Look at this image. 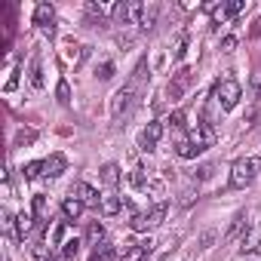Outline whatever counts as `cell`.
Instances as JSON below:
<instances>
[{"label": "cell", "instance_id": "cell-13", "mask_svg": "<svg viewBox=\"0 0 261 261\" xmlns=\"http://www.w3.org/2000/svg\"><path fill=\"white\" fill-rule=\"evenodd\" d=\"M120 209H123V197H117V194H105V197H101V206H98V212H101L105 218L117 215Z\"/></svg>", "mask_w": 261, "mask_h": 261}, {"label": "cell", "instance_id": "cell-27", "mask_svg": "<svg viewBox=\"0 0 261 261\" xmlns=\"http://www.w3.org/2000/svg\"><path fill=\"white\" fill-rule=\"evenodd\" d=\"M249 92H252V98H261V68H255V71H252V80H249Z\"/></svg>", "mask_w": 261, "mask_h": 261}, {"label": "cell", "instance_id": "cell-28", "mask_svg": "<svg viewBox=\"0 0 261 261\" xmlns=\"http://www.w3.org/2000/svg\"><path fill=\"white\" fill-rule=\"evenodd\" d=\"M95 77H98V80H111V77H114V62H101V65L95 68Z\"/></svg>", "mask_w": 261, "mask_h": 261}, {"label": "cell", "instance_id": "cell-1", "mask_svg": "<svg viewBox=\"0 0 261 261\" xmlns=\"http://www.w3.org/2000/svg\"><path fill=\"white\" fill-rule=\"evenodd\" d=\"M212 98H215V105H218L221 111H233V108L240 105V98H243V86H240L233 77H221V80H215V86H212Z\"/></svg>", "mask_w": 261, "mask_h": 261}, {"label": "cell", "instance_id": "cell-3", "mask_svg": "<svg viewBox=\"0 0 261 261\" xmlns=\"http://www.w3.org/2000/svg\"><path fill=\"white\" fill-rule=\"evenodd\" d=\"M136 98H139V89H136V86H129V83H126L123 89H117L114 98H111V117L120 123L129 111L136 108Z\"/></svg>", "mask_w": 261, "mask_h": 261}, {"label": "cell", "instance_id": "cell-15", "mask_svg": "<svg viewBox=\"0 0 261 261\" xmlns=\"http://www.w3.org/2000/svg\"><path fill=\"white\" fill-rule=\"evenodd\" d=\"M98 178H101L108 188H117V185H120V166H117V163H105V166L98 169Z\"/></svg>", "mask_w": 261, "mask_h": 261}, {"label": "cell", "instance_id": "cell-20", "mask_svg": "<svg viewBox=\"0 0 261 261\" xmlns=\"http://www.w3.org/2000/svg\"><path fill=\"white\" fill-rule=\"evenodd\" d=\"M148 74H151V68H148V59H142V62L136 65V71H133V80H129V86H136V89H139V86L145 83V77H148Z\"/></svg>", "mask_w": 261, "mask_h": 261}, {"label": "cell", "instance_id": "cell-32", "mask_svg": "<svg viewBox=\"0 0 261 261\" xmlns=\"http://www.w3.org/2000/svg\"><path fill=\"white\" fill-rule=\"evenodd\" d=\"M197 197H200V191H194V188H188V191L181 194V206H191V203H194Z\"/></svg>", "mask_w": 261, "mask_h": 261}, {"label": "cell", "instance_id": "cell-22", "mask_svg": "<svg viewBox=\"0 0 261 261\" xmlns=\"http://www.w3.org/2000/svg\"><path fill=\"white\" fill-rule=\"evenodd\" d=\"M77 255H80V240L77 237L68 240V243H62V258L65 261H77Z\"/></svg>", "mask_w": 261, "mask_h": 261}, {"label": "cell", "instance_id": "cell-18", "mask_svg": "<svg viewBox=\"0 0 261 261\" xmlns=\"http://www.w3.org/2000/svg\"><path fill=\"white\" fill-rule=\"evenodd\" d=\"M31 206H34V218H37L40 224H43V221H49V203H46V194H34Z\"/></svg>", "mask_w": 261, "mask_h": 261}, {"label": "cell", "instance_id": "cell-14", "mask_svg": "<svg viewBox=\"0 0 261 261\" xmlns=\"http://www.w3.org/2000/svg\"><path fill=\"white\" fill-rule=\"evenodd\" d=\"M175 154H178L181 160H194V157H197V154H203V151H200L188 136H181V139H178V145H175Z\"/></svg>", "mask_w": 261, "mask_h": 261}, {"label": "cell", "instance_id": "cell-24", "mask_svg": "<svg viewBox=\"0 0 261 261\" xmlns=\"http://www.w3.org/2000/svg\"><path fill=\"white\" fill-rule=\"evenodd\" d=\"M56 98H59V105H71V86H68V80H59V86H56Z\"/></svg>", "mask_w": 261, "mask_h": 261}, {"label": "cell", "instance_id": "cell-35", "mask_svg": "<svg viewBox=\"0 0 261 261\" xmlns=\"http://www.w3.org/2000/svg\"><path fill=\"white\" fill-rule=\"evenodd\" d=\"M142 261H148V255H145V258H142Z\"/></svg>", "mask_w": 261, "mask_h": 261}, {"label": "cell", "instance_id": "cell-5", "mask_svg": "<svg viewBox=\"0 0 261 261\" xmlns=\"http://www.w3.org/2000/svg\"><path fill=\"white\" fill-rule=\"evenodd\" d=\"M157 16H160V7L157 4H133V19L142 31H151L157 25Z\"/></svg>", "mask_w": 261, "mask_h": 261}, {"label": "cell", "instance_id": "cell-12", "mask_svg": "<svg viewBox=\"0 0 261 261\" xmlns=\"http://www.w3.org/2000/svg\"><path fill=\"white\" fill-rule=\"evenodd\" d=\"M43 166H46V178H59V175L68 169V160H65L62 154H53V157L43 160Z\"/></svg>", "mask_w": 261, "mask_h": 261}, {"label": "cell", "instance_id": "cell-31", "mask_svg": "<svg viewBox=\"0 0 261 261\" xmlns=\"http://www.w3.org/2000/svg\"><path fill=\"white\" fill-rule=\"evenodd\" d=\"M185 49H188V34H181V37H178V46H175V53H172V59L178 62V59L185 56Z\"/></svg>", "mask_w": 261, "mask_h": 261}, {"label": "cell", "instance_id": "cell-7", "mask_svg": "<svg viewBox=\"0 0 261 261\" xmlns=\"http://www.w3.org/2000/svg\"><path fill=\"white\" fill-rule=\"evenodd\" d=\"M160 136H163V123L160 120H151L145 129H142V151H157V142H160Z\"/></svg>", "mask_w": 261, "mask_h": 261}, {"label": "cell", "instance_id": "cell-34", "mask_svg": "<svg viewBox=\"0 0 261 261\" xmlns=\"http://www.w3.org/2000/svg\"><path fill=\"white\" fill-rule=\"evenodd\" d=\"M243 261H261V252H258V249H249V252L243 255Z\"/></svg>", "mask_w": 261, "mask_h": 261}, {"label": "cell", "instance_id": "cell-26", "mask_svg": "<svg viewBox=\"0 0 261 261\" xmlns=\"http://www.w3.org/2000/svg\"><path fill=\"white\" fill-rule=\"evenodd\" d=\"M166 123H169V129L181 133V129H185V111H172V114L166 117Z\"/></svg>", "mask_w": 261, "mask_h": 261}, {"label": "cell", "instance_id": "cell-25", "mask_svg": "<svg viewBox=\"0 0 261 261\" xmlns=\"http://www.w3.org/2000/svg\"><path fill=\"white\" fill-rule=\"evenodd\" d=\"M108 13H111V7H101V4H86V16H89V19H98V22H101Z\"/></svg>", "mask_w": 261, "mask_h": 261}, {"label": "cell", "instance_id": "cell-30", "mask_svg": "<svg viewBox=\"0 0 261 261\" xmlns=\"http://www.w3.org/2000/svg\"><path fill=\"white\" fill-rule=\"evenodd\" d=\"M212 172H215V163H206V166H200V169H197V181H206V178H212Z\"/></svg>", "mask_w": 261, "mask_h": 261}, {"label": "cell", "instance_id": "cell-23", "mask_svg": "<svg viewBox=\"0 0 261 261\" xmlns=\"http://www.w3.org/2000/svg\"><path fill=\"white\" fill-rule=\"evenodd\" d=\"M111 16L117 22H129V19H133V4H114L111 7Z\"/></svg>", "mask_w": 261, "mask_h": 261}, {"label": "cell", "instance_id": "cell-2", "mask_svg": "<svg viewBox=\"0 0 261 261\" xmlns=\"http://www.w3.org/2000/svg\"><path fill=\"white\" fill-rule=\"evenodd\" d=\"M261 172V160L258 157H240L233 166H230V188H246L255 181V175Z\"/></svg>", "mask_w": 261, "mask_h": 261}, {"label": "cell", "instance_id": "cell-9", "mask_svg": "<svg viewBox=\"0 0 261 261\" xmlns=\"http://www.w3.org/2000/svg\"><path fill=\"white\" fill-rule=\"evenodd\" d=\"M83 209H86V206H83V200H80V197H74V194L62 200V218H65V221H77V218L83 215Z\"/></svg>", "mask_w": 261, "mask_h": 261}, {"label": "cell", "instance_id": "cell-6", "mask_svg": "<svg viewBox=\"0 0 261 261\" xmlns=\"http://www.w3.org/2000/svg\"><path fill=\"white\" fill-rule=\"evenodd\" d=\"M34 25L46 34V37H56V10L49 4H37L34 7Z\"/></svg>", "mask_w": 261, "mask_h": 261}, {"label": "cell", "instance_id": "cell-16", "mask_svg": "<svg viewBox=\"0 0 261 261\" xmlns=\"http://www.w3.org/2000/svg\"><path fill=\"white\" fill-rule=\"evenodd\" d=\"M105 243V224L101 221H89V227H86V246H101Z\"/></svg>", "mask_w": 261, "mask_h": 261}, {"label": "cell", "instance_id": "cell-8", "mask_svg": "<svg viewBox=\"0 0 261 261\" xmlns=\"http://www.w3.org/2000/svg\"><path fill=\"white\" fill-rule=\"evenodd\" d=\"M71 194H74V197H80V200H83V206H89V209H98V206H101V194H98L92 185H86V181H77Z\"/></svg>", "mask_w": 261, "mask_h": 261}, {"label": "cell", "instance_id": "cell-29", "mask_svg": "<svg viewBox=\"0 0 261 261\" xmlns=\"http://www.w3.org/2000/svg\"><path fill=\"white\" fill-rule=\"evenodd\" d=\"M37 139V133H31V129H22V133L16 136V148H22V145H31Z\"/></svg>", "mask_w": 261, "mask_h": 261}, {"label": "cell", "instance_id": "cell-11", "mask_svg": "<svg viewBox=\"0 0 261 261\" xmlns=\"http://www.w3.org/2000/svg\"><path fill=\"white\" fill-rule=\"evenodd\" d=\"M28 83H31L34 89H43V62H40L37 53H34L31 62H28Z\"/></svg>", "mask_w": 261, "mask_h": 261}, {"label": "cell", "instance_id": "cell-19", "mask_svg": "<svg viewBox=\"0 0 261 261\" xmlns=\"http://www.w3.org/2000/svg\"><path fill=\"white\" fill-rule=\"evenodd\" d=\"M22 175H25L28 181H34V178H40V175H46V166H43V160H31V163H25V169H22Z\"/></svg>", "mask_w": 261, "mask_h": 261}, {"label": "cell", "instance_id": "cell-21", "mask_svg": "<svg viewBox=\"0 0 261 261\" xmlns=\"http://www.w3.org/2000/svg\"><path fill=\"white\" fill-rule=\"evenodd\" d=\"M246 224H249V221H246V212H237V215H233V221H230V227L224 230V240H233Z\"/></svg>", "mask_w": 261, "mask_h": 261}, {"label": "cell", "instance_id": "cell-10", "mask_svg": "<svg viewBox=\"0 0 261 261\" xmlns=\"http://www.w3.org/2000/svg\"><path fill=\"white\" fill-rule=\"evenodd\" d=\"M37 224H40V221H37L34 215H28V212H19V215H16V240H25V237H31Z\"/></svg>", "mask_w": 261, "mask_h": 261}, {"label": "cell", "instance_id": "cell-4", "mask_svg": "<svg viewBox=\"0 0 261 261\" xmlns=\"http://www.w3.org/2000/svg\"><path fill=\"white\" fill-rule=\"evenodd\" d=\"M166 212H169V203H157V206H151L148 212H139V215H133V230H151V227H160L163 224V218H166Z\"/></svg>", "mask_w": 261, "mask_h": 261}, {"label": "cell", "instance_id": "cell-17", "mask_svg": "<svg viewBox=\"0 0 261 261\" xmlns=\"http://www.w3.org/2000/svg\"><path fill=\"white\" fill-rule=\"evenodd\" d=\"M117 255H120V252H117V249H114V246H111V243L105 240L101 246H95V249H92L89 261H117Z\"/></svg>", "mask_w": 261, "mask_h": 261}, {"label": "cell", "instance_id": "cell-33", "mask_svg": "<svg viewBox=\"0 0 261 261\" xmlns=\"http://www.w3.org/2000/svg\"><path fill=\"white\" fill-rule=\"evenodd\" d=\"M233 46H237V37H224L221 40V53H233Z\"/></svg>", "mask_w": 261, "mask_h": 261}]
</instances>
